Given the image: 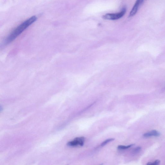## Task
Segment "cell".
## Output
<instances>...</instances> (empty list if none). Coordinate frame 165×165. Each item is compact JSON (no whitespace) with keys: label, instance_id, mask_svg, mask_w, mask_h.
<instances>
[{"label":"cell","instance_id":"1","mask_svg":"<svg viewBox=\"0 0 165 165\" xmlns=\"http://www.w3.org/2000/svg\"><path fill=\"white\" fill-rule=\"evenodd\" d=\"M37 19L36 16H33L21 24L7 37L4 41V44L7 45L14 40L30 25L35 22Z\"/></svg>","mask_w":165,"mask_h":165},{"label":"cell","instance_id":"2","mask_svg":"<svg viewBox=\"0 0 165 165\" xmlns=\"http://www.w3.org/2000/svg\"><path fill=\"white\" fill-rule=\"evenodd\" d=\"M126 11V8H124L121 12L117 13L107 14L103 15L102 18L105 20H116L119 19L123 17Z\"/></svg>","mask_w":165,"mask_h":165},{"label":"cell","instance_id":"3","mask_svg":"<svg viewBox=\"0 0 165 165\" xmlns=\"http://www.w3.org/2000/svg\"><path fill=\"white\" fill-rule=\"evenodd\" d=\"M85 141V138L84 137L76 138L71 141L68 142L67 145L69 146L75 147L78 145L81 146H83Z\"/></svg>","mask_w":165,"mask_h":165},{"label":"cell","instance_id":"4","mask_svg":"<svg viewBox=\"0 0 165 165\" xmlns=\"http://www.w3.org/2000/svg\"><path fill=\"white\" fill-rule=\"evenodd\" d=\"M144 1L143 0H138L134 7H133L132 9L130 12L129 16L132 17L134 16L137 12L139 7L141 6V5L143 3Z\"/></svg>","mask_w":165,"mask_h":165},{"label":"cell","instance_id":"5","mask_svg":"<svg viewBox=\"0 0 165 165\" xmlns=\"http://www.w3.org/2000/svg\"><path fill=\"white\" fill-rule=\"evenodd\" d=\"M160 135V133L155 130H152V131L146 133L144 134L143 136L144 137H149L152 136L158 137Z\"/></svg>","mask_w":165,"mask_h":165},{"label":"cell","instance_id":"6","mask_svg":"<svg viewBox=\"0 0 165 165\" xmlns=\"http://www.w3.org/2000/svg\"><path fill=\"white\" fill-rule=\"evenodd\" d=\"M134 145V144H130L127 146L120 145L117 147V149L119 150H125L130 148Z\"/></svg>","mask_w":165,"mask_h":165},{"label":"cell","instance_id":"7","mask_svg":"<svg viewBox=\"0 0 165 165\" xmlns=\"http://www.w3.org/2000/svg\"><path fill=\"white\" fill-rule=\"evenodd\" d=\"M114 140H115V139L114 138H110V139H108V140L103 141L102 143L101 144V146H103L105 145H106L108 143L112 141H114Z\"/></svg>","mask_w":165,"mask_h":165},{"label":"cell","instance_id":"8","mask_svg":"<svg viewBox=\"0 0 165 165\" xmlns=\"http://www.w3.org/2000/svg\"><path fill=\"white\" fill-rule=\"evenodd\" d=\"M160 161L159 160H155L154 162H149L146 165H159Z\"/></svg>","mask_w":165,"mask_h":165},{"label":"cell","instance_id":"9","mask_svg":"<svg viewBox=\"0 0 165 165\" xmlns=\"http://www.w3.org/2000/svg\"><path fill=\"white\" fill-rule=\"evenodd\" d=\"M141 149V148L140 147H137L134 149L133 152L135 154H136L140 152Z\"/></svg>","mask_w":165,"mask_h":165},{"label":"cell","instance_id":"10","mask_svg":"<svg viewBox=\"0 0 165 165\" xmlns=\"http://www.w3.org/2000/svg\"><path fill=\"white\" fill-rule=\"evenodd\" d=\"M100 165H103V164H101Z\"/></svg>","mask_w":165,"mask_h":165}]
</instances>
